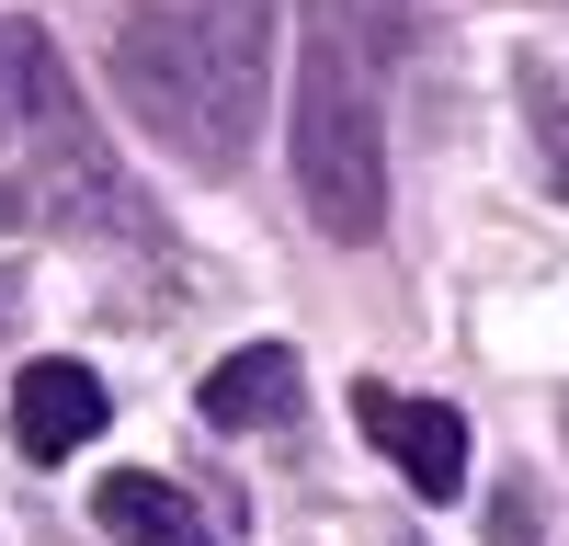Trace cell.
Segmentation results:
<instances>
[{
    "label": "cell",
    "instance_id": "3",
    "mask_svg": "<svg viewBox=\"0 0 569 546\" xmlns=\"http://www.w3.org/2000/svg\"><path fill=\"white\" fill-rule=\"evenodd\" d=\"M353 422H365V444L388 455V467L421 489V501H456L467 489V422L445 398H399V387H353Z\"/></svg>",
    "mask_w": 569,
    "mask_h": 546
},
{
    "label": "cell",
    "instance_id": "9",
    "mask_svg": "<svg viewBox=\"0 0 569 546\" xmlns=\"http://www.w3.org/2000/svg\"><path fill=\"white\" fill-rule=\"evenodd\" d=\"M23 125V23L0 12V136Z\"/></svg>",
    "mask_w": 569,
    "mask_h": 546
},
{
    "label": "cell",
    "instance_id": "8",
    "mask_svg": "<svg viewBox=\"0 0 569 546\" xmlns=\"http://www.w3.org/2000/svg\"><path fill=\"white\" fill-rule=\"evenodd\" d=\"M512 80H525V125H536V160H547V182L569 194V69H558V58H525Z\"/></svg>",
    "mask_w": 569,
    "mask_h": 546
},
{
    "label": "cell",
    "instance_id": "7",
    "mask_svg": "<svg viewBox=\"0 0 569 546\" xmlns=\"http://www.w3.org/2000/svg\"><path fill=\"white\" fill-rule=\"evenodd\" d=\"M308 46H330L353 80H388V58L410 46V0H308Z\"/></svg>",
    "mask_w": 569,
    "mask_h": 546
},
{
    "label": "cell",
    "instance_id": "1",
    "mask_svg": "<svg viewBox=\"0 0 569 546\" xmlns=\"http://www.w3.org/2000/svg\"><path fill=\"white\" fill-rule=\"evenodd\" d=\"M273 91V0H137L114 23V103L194 171H240Z\"/></svg>",
    "mask_w": 569,
    "mask_h": 546
},
{
    "label": "cell",
    "instance_id": "2",
    "mask_svg": "<svg viewBox=\"0 0 569 546\" xmlns=\"http://www.w3.org/2000/svg\"><path fill=\"white\" fill-rule=\"evenodd\" d=\"M284 149H297V205L319 240L365 251L388 228V136H376V80H353L330 46L297 58V103H284Z\"/></svg>",
    "mask_w": 569,
    "mask_h": 546
},
{
    "label": "cell",
    "instance_id": "6",
    "mask_svg": "<svg viewBox=\"0 0 569 546\" xmlns=\"http://www.w3.org/2000/svg\"><path fill=\"white\" fill-rule=\"evenodd\" d=\"M284 410H297V353L284 342H240L206 376V422L217 433H262V422H284Z\"/></svg>",
    "mask_w": 569,
    "mask_h": 546
},
{
    "label": "cell",
    "instance_id": "5",
    "mask_svg": "<svg viewBox=\"0 0 569 546\" xmlns=\"http://www.w3.org/2000/svg\"><path fill=\"white\" fill-rule=\"evenodd\" d=\"M91 513H103V535H114V546H217V535H206V513H194L171 478H149V467H114L103 489H91Z\"/></svg>",
    "mask_w": 569,
    "mask_h": 546
},
{
    "label": "cell",
    "instance_id": "11",
    "mask_svg": "<svg viewBox=\"0 0 569 546\" xmlns=\"http://www.w3.org/2000/svg\"><path fill=\"white\" fill-rule=\"evenodd\" d=\"M12 318H23V285H12V273H0V342H12Z\"/></svg>",
    "mask_w": 569,
    "mask_h": 546
},
{
    "label": "cell",
    "instance_id": "4",
    "mask_svg": "<svg viewBox=\"0 0 569 546\" xmlns=\"http://www.w3.org/2000/svg\"><path fill=\"white\" fill-rule=\"evenodd\" d=\"M103 422H114V387L91 376V364H69V353H46V364H23V376H12V444L34 455V467L80 455Z\"/></svg>",
    "mask_w": 569,
    "mask_h": 546
},
{
    "label": "cell",
    "instance_id": "10",
    "mask_svg": "<svg viewBox=\"0 0 569 546\" xmlns=\"http://www.w3.org/2000/svg\"><path fill=\"white\" fill-rule=\"evenodd\" d=\"M490 546H536V489H501L490 501Z\"/></svg>",
    "mask_w": 569,
    "mask_h": 546
}]
</instances>
